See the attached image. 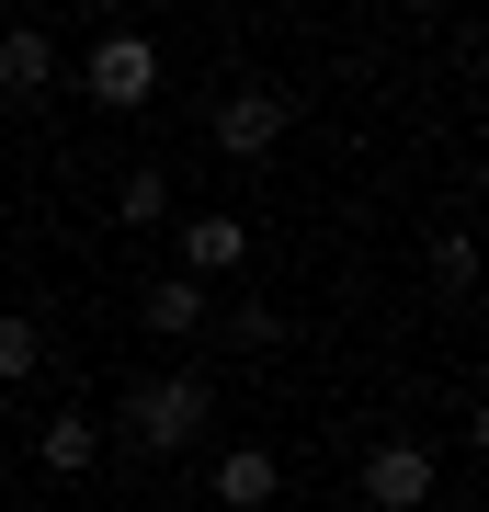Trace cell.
I'll use <instances>...</instances> for the list:
<instances>
[{
	"label": "cell",
	"mask_w": 489,
	"mask_h": 512,
	"mask_svg": "<svg viewBox=\"0 0 489 512\" xmlns=\"http://www.w3.org/2000/svg\"><path fill=\"white\" fill-rule=\"evenodd\" d=\"M114 421H126L137 456H182V444H205V421H217V387L205 376H137Z\"/></svg>",
	"instance_id": "6da1fadb"
},
{
	"label": "cell",
	"mask_w": 489,
	"mask_h": 512,
	"mask_svg": "<svg viewBox=\"0 0 489 512\" xmlns=\"http://www.w3.org/2000/svg\"><path fill=\"white\" fill-rule=\"evenodd\" d=\"M285 126H296V92H285V80H228L217 114H205L217 160H273V148H285Z\"/></svg>",
	"instance_id": "7a4b0ae2"
},
{
	"label": "cell",
	"mask_w": 489,
	"mask_h": 512,
	"mask_svg": "<svg viewBox=\"0 0 489 512\" xmlns=\"http://www.w3.org/2000/svg\"><path fill=\"white\" fill-rule=\"evenodd\" d=\"M80 92L103 103V114H137V103H160V46L148 35H103L80 57Z\"/></svg>",
	"instance_id": "3957f363"
},
{
	"label": "cell",
	"mask_w": 489,
	"mask_h": 512,
	"mask_svg": "<svg viewBox=\"0 0 489 512\" xmlns=\"http://www.w3.org/2000/svg\"><path fill=\"white\" fill-rule=\"evenodd\" d=\"M364 501H376V512H421V501H433V444H410V433H387V444H364Z\"/></svg>",
	"instance_id": "277c9868"
},
{
	"label": "cell",
	"mask_w": 489,
	"mask_h": 512,
	"mask_svg": "<svg viewBox=\"0 0 489 512\" xmlns=\"http://www.w3.org/2000/svg\"><path fill=\"white\" fill-rule=\"evenodd\" d=\"M205 490H217V512H273L285 501V456H273V444H239V456H217Z\"/></svg>",
	"instance_id": "5b68a950"
},
{
	"label": "cell",
	"mask_w": 489,
	"mask_h": 512,
	"mask_svg": "<svg viewBox=\"0 0 489 512\" xmlns=\"http://www.w3.org/2000/svg\"><path fill=\"white\" fill-rule=\"evenodd\" d=\"M239 262H251V228H239L228 205H205V217H182V274H194V285L239 274Z\"/></svg>",
	"instance_id": "8992f818"
},
{
	"label": "cell",
	"mask_w": 489,
	"mask_h": 512,
	"mask_svg": "<svg viewBox=\"0 0 489 512\" xmlns=\"http://www.w3.org/2000/svg\"><path fill=\"white\" fill-rule=\"evenodd\" d=\"M137 330H148V342H194V330H205V285L194 274H148L137 285Z\"/></svg>",
	"instance_id": "52a82bcc"
},
{
	"label": "cell",
	"mask_w": 489,
	"mask_h": 512,
	"mask_svg": "<svg viewBox=\"0 0 489 512\" xmlns=\"http://www.w3.org/2000/svg\"><path fill=\"white\" fill-rule=\"evenodd\" d=\"M46 80H57V35H35V23H0V92L35 103Z\"/></svg>",
	"instance_id": "ba28073f"
},
{
	"label": "cell",
	"mask_w": 489,
	"mask_h": 512,
	"mask_svg": "<svg viewBox=\"0 0 489 512\" xmlns=\"http://www.w3.org/2000/svg\"><path fill=\"white\" fill-rule=\"evenodd\" d=\"M35 456H46V478H91V467H103V421H91V410H57L46 433H35Z\"/></svg>",
	"instance_id": "9c48e42d"
},
{
	"label": "cell",
	"mask_w": 489,
	"mask_h": 512,
	"mask_svg": "<svg viewBox=\"0 0 489 512\" xmlns=\"http://www.w3.org/2000/svg\"><path fill=\"white\" fill-rule=\"evenodd\" d=\"M46 376V319H0V387H35Z\"/></svg>",
	"instance_id": "30bf717a"
},
{
	"label": "cell",
	"mask_w": 489,
	"mask_h": 512,
	"mask_svg": "<svg viewBox=\"0 0 489 512\" xmlns=\"http://www.w3.org/2000/svg\"><path fill=\"white\" fill-rule=\"evenodd\" d=\"M114 217L126 228H171V171H126L114 183Z\"/></svg>",
	"instance_id": "8fae6325"
},
{
	"label": "cell",
	"mask_w": 489,
	"mask_h": 512,
	"mask_svg": "<svg viewBox=\"0 0 489 512\" xmlns=\"http://www.w3.org/2000/svg\"><path fill=\"white\" fill-rule=\"evenodd\" d=\"M228 342H239V353H273V342H285V308H262V296H239V308H228Z\"/></svg>",
	"instance_id": "7c38bea8"
},
{
	"label": "cell",
	"mask_w": 489,
	"mask_h": 512,
	"mask_svg": "<svg viewBox=\"0 0 489 512\" xmlns=\"http://www.w3.org/2000/svg\"><path fill=\"white\" fill-rule=\"evenodd\" d=\"M433 285H444V296H467V285H478V239H467V228H444V239H433Z\"/></svg>",
	"instance_id": "4fadbf2b"
}]
</instances>
